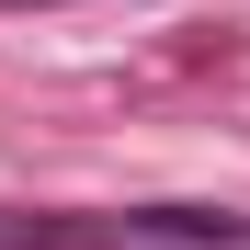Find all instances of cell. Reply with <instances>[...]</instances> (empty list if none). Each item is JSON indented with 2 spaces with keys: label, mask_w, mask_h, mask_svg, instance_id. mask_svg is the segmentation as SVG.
I'll return each instance as SVG.
<instances>
[{
  "label": "cell",
  "mask_w": 250,
  "mask_h": 250,
  "mask_svg": "<svg viewBox=\"0 0 250 250\" xmlns=\"http://www.w3.org/2000/svg\"><path fill=\"white\" fill-rule=\"evenodd\" d=\"M12 12H46V0H12Z\"/></svg>",
  "instance_id": "cell-1"
}]
</instances>
